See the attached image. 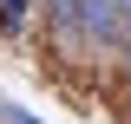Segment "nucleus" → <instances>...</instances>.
<instances>
[{
  "label": "nucleus",
  "mask_w": 131,
  "mask_h": 124,
  "mask_svg": "<svg viewBox=\"0 0 131 124\" xmlns=\"http://www.w3.org/2000/svg\"><path fill=\"white\" fill-rule=\"evenodd\" d=\"M20 20H26V0H0V26L20 33Z\"/></svg>",
  "instance_id": "1"
}]
</instances>
